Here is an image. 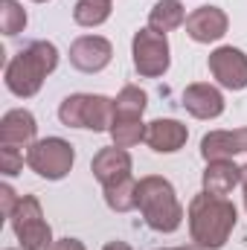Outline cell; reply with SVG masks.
<instances>
[{
  "instance_id": "obj_20",
  "label": "cell",
  "mask_w": 247,
  "mask_h": 250,
  "mask_svg": "<svg viewBox=\"0 0 247 250\" xmlns=\"http://www.w3.org/2000/svg\"><path fill=\"white\" fill-rule=\"evenodd\" d=\"M111 18V0H79L73 6V21L84 29L102 26Z\"/></svg>"
},
{
  "instance_id": "obj_15",
  "label": "cell",
  "mask_w": 247,
  "mask_h": 250,
  "mask_svg": "<svg viewBox=\"0 0 247 250\" xmlns=\"http://www.w3.org/2000/svg\"><path fill=\"white\" fill-rule=\"evenodd\" d=\"M239 154H247V125L230 128V131H209L201 140V157L209 160H233Z\"/></svg>"
},
{
  "instance_id": "obj_30",
  "label": "cell",
  "mask_w": 247,
  "mask_h": 250,
  "mask_svg": "<svg viewBox=\"0 0 247 250\" xmlns=\"http://www.w3.org/2000/svg\"><path fill=\"white\" fill-rule=\"evenodd\" d=\"M6 250H23V248H6Z\"/></svg>"
},
{
  "instance_id": "obj_28",
  "label": "cell",
  "mask_w": 247,
  "mask_h": 250,
  "mask_svg": "<svg viewBox=\"0 0 247 250\" xmlns=\"http://www.w3.org/2000/svg\"><path fill=\"white\" fill-rule=\"evenodd\" d=\"M160 250H204V248H198V245H184V248H160Z\"/></svg>"
},
{
  "instance_id": "obj_7",
  "label": "cell",
  "mask_w": 247,
  "mask_h": 250,
  "mask_svg": "<svg viewBox=\"0 0 247 250\" xmlns=\"http://www.w3.org/2000/svg\"><path fill=\"white\" fill-rule=\"evenodd\" d=\"M169 38L163 32H154L151 26H143L131 38V56H134V70L143 79H160L166 76L172 56H169Z\"/></svg>"
},
{
  "instance_id": "obj_17",
  "label": "cell",
  "mask_w": 247,
  "mask_h": 250,
  "mask_svg": "<svg viewBox=\"0 0 247 250\" xmlns=\"http://www.w3.org/2000/svg\"><path fill=\"white\" fill-rule=\"evenodd\" d=\"M184 23H186V9L181 0H157L151 6V12H148V26L154 32L166 35V32H172V29H178Z\"/></svg>"
},
{
  "instance_id": "obj_19",
  "label": "cell",
  "mask_w": 247,
  "mask_h": 250,
  "mask_svg": "<svg viewBox=\"0 0 247 250\" xmlns=\"http://www.w3.org/2000/svg\"><path fill=\"white\" fill-rule=\"evenodd\" d=\"M102 195H105V204H108L111 212H131V209H137V181H134V175L120 181V184H114V187H105Z\"/></svg>"
},
{
  "instance_id": "obj_13",
  "label": "cell",
  "mask_w": 247,
  "mask_h": 250,
  "mask_svg": "<svg viewBox=\"0 0 247 250\" xmlns=\"http://www.w3.org/2000/svg\"><path fill=\"white\" fill-rule=\"evenodd\" d=\"M184 108H186V114L195 117V120H218L227 105H224V93L215 84L195 82V84H186Z\"/></svg>"
},
{
  "instance_id": "obj_27",
  "label": "cell",
  "mask_w": 247,
  "mask_h": 250,
  "mask_svg": "<svg viewBox=\"0 0 247 250\" xmlns=\"http://www.w3.org/2000/svg\"><path fill=\"white\" fill-rule=\"evenodd\" d=\"M242 192H245V209H247V166H242Z\"/></svg>"
},
{
  "instance_id": "obj_29",
  "label": "cell",
  "mask_w": 247,
  "mask_h": 250,
  "mask_svg": "<svg viewBox=\"0 0 247 250\" xmlns=\"http://www.w3.org/2000/svg\"><path fill=\"white\" fill-rule=\"evenodd\" d=\"M32 3H50V0H32Z\"/></svg>"
},
{
  "instance_id": "obj_14",
  "label": "cell",
  "mask_w": 247,
  "mask_h": 250,
  "mask_svg": "<svg viewBox=\"0 0 247 250\" xmlns=\"http://www.w3.org/2000/svg\"><path fill=\"white\" fill-rule=\"evenodd\" d=\"M189 140V128L181 120H172V117H160V120H151L145 123V146L157 154H175L181 151Z\"/></svg>"
},
{
  "instance_id": "obj_4",
  "label": "cell",
  "mask_w": 247,
  "mask_h": 250,
  "mask_svg": "<svg viewBox=\"0 0 247 250\" xmlns=\"http://www.w3.org/2000/svg\"><path fill=\"white\" fill-rule=\"evenodd\" d=\"M59 120L67 128L111 131V125H114V99L102 96V93H70L59 105Z\"/></svg>"
},
{
  "instance_id": "obj_21",
  "label": "cell",
  "mask_w": 247,
  "mask_h": 250,
  "mask_svg": "<svg viewBox=\"0 0 247 250\" xmlns=\"http://www.w3.org/2000/svg\"><path fill=\"white\" fill-rule=\"evenodd\" d=\"M111 140L120 148H131L137 143H145V123L143 120H114L111 125Z\"/></svg>"
},
{
  "instance_id": "obj_5",
  "label": "cell",
  "mask_w": 247,
  "mask_h": 250,
  "mask_svg": "<svg viewBox=\"0 0 247 250\" xmlns=\"http://www.w3.org/2000/svg\"><path fill=\"white\" fill-rule=\"evenodd\" d=\"M12 233L18 239V245L23 250H50L53 248V230L44 218V209H41V201L35 195H21L12 218Z\"/></svg>"
},
{
  "instance_id": "obj_3",
  "label": "cell",
  "mask_w": 247,
  "mask_h": 250,
  "mask_svg": "<svg viewBox=\"0 0 247 250\" xmlns=\"http://www.w3.org/2000/svg\"><path fill=\"white\" fill-rule=\"evenodd\" d=\"M137 209L154 233H175L184 224V207L169 178L145 175L137 181Z\"/></svg>"
},
{
  "instance_id": "obj_16",
  "label": "cell",
  "mask_w": 247,
  "mask_h": 250,
  "mask_svg": "<svg viewBox=\"0 0 247 250\" xmlns=\"http://www.w3.org/2000/svg\"><path fill=\"white\" fill-rule=\"evenodd\" d=\"M204 192L227 198L236 187H242V166L233 160H209L204 175H201Z\"/></svg>"
},
{
  "instance_id": "obj_2",
  "label": "cell",
  "mask_w": 247,
  "mask_h": 250,
  "mask_svg": "<svg viewBox=\"0 0 247 250\" xmlns=\"http://www.w3.org/2000/svg\"><path fill=\"white\" fill-rule=\"evenodd\" d=\"M59 67V50L56 44L50 41H32L26 44L23 50H18L6 70H3V82H6V90L15 93L18 99H32L50 73H56Z\"/></svg>"
},
{
  "instance_id": "obj_26",
  "label": "cell",
  "mask_w": 247,
  "mask_h": 250,
  "mask_svg": "<svg viewBox=\"0 0 247 250\" xmlns=\"http://www.w3.org/2000/svg\"><path fill=\"white\" fill-rule=\"evenodd\" d=\"M102 250H134V248H131L128 242H123V239H114V242H108Z\"/></svg>"
},
{
  "instance_id": "obj_23",
  "label": "cell",
  "mask_w": 247,
  "mask_h": 250,
  "mask_svg": "<svg viewBox=\"0 0 247 250\" xmlns=\"http://www.w3.org/2000/svg\"><path fill=\"white\" fill-rule=\"evenodd\" d=\"M23 163H26V154H23V151H18V148H3V146H0V172H3L6 178H15V175L23 169Z\"/></svg>"
},
{
  "instance_id": "obj_11",
  "label": "cell",
  "mask_w": 247,
  "mask_h": 250,
  "mask_svg": "<svg viewBox=\"0 0 247 250\" xmlns=\"http://www.w3.org/2000/svg\"><path fill=\"white\" fill-rule=\"evenodd\" d=\"M35 140H38V123H35L32 111L12 108L3 114V120H0V146L3 148L29 151Z\"/></svg>"
},
{
  "instance_id": "obj_9",
  "label": "cell",
  "mask_w": 247,
  "mask_h": 250,
  "mask_svg": "<svg viewBox=\"0 0 247 250\" xmlns=\"http://www.w3.org/2000/svg\"><path fill=\"white\" fill-rule=\"evenodd\" d=\"M186 35L195 44H212L221 41L230 29V18L221 6H198L186 15Z\"/></svg>"
},
{
  "instance_id": "obj_25",
  "label": "cell",
  "mask_w": 247,
  "mask_h": 250,
  "mask_svg": "<svg viewBox=\"0 0 247 250\" xmlns=\"http://www.w3.org/2000/svg\"><path fill=\"white\" fill-rule=\"evenodd\" d=\"M50 250H87L84 248V242H79V239H59V242H53V248Z\"/></svg>"
},
{
  "instance_id": "obj_10",
  "label": "cell",
  "mask_w": 247,
  "mask_h": 250,
  "mask_svg": "<svg viewBox=\"0 0 247 250\" xmlns=\"http://www.w3.org/2000/svg\"><path fill=\"white\" fill-rule=\"evenodd\" d=\"M114 59V44L102 35H79L70 44V64L82 73H102Z\"/></svg>"
},
{
  "instance_id": "obj_22",
  "label": "cell",
  "mask_w": 247,
  "mask_h": 250,
  "mask_svg": "<svg viewBox=\"0 0 247 250\" xmlns=\"http://www.w3.org/2000/svg\"><path fill=\"white\" fill-rule=\"evenodd\" d=\"M26 9L18 3V0H0V29L3 35H18L26 29Z\"/></svg>"
},
{
  "instance_id": "obj_6",
  "label": "cell",
  "mask_w": 247,
  "mask_h": 250,
  "mask_svg": "<svg viewBox=\"0 0 247 250\" xmlns=\"http://www.w3.org/2000/svg\"><path fill=\"white\" fill-rule=\"evenodd\" d=\"M76 163V148L62 140V137H44V140H35L32 148L26 151V166L38 175V178H47V181H62L70 175Z\"/></svg>"
},
{
  "instance_id": "obj_1",
  "label": "cell",
  "mask_w": 247,
  "mask_h": 250,
  "mask_svg": "<svg viewBox=\"0 0 247 250\" xmlns=\"http://www.w3.org/2000/svg\"><path fill=\"white\" fill-rule=\"evenodd\" d=\"M186 221H189V236L198 248L204 250H221L239 221V209L233 201L221 198V195H209V192H198L189 201L186 209Z\"/></svg>"
},
{
  "instance_id": "obj_8",
  "label": "cell",
  "mask_w": 247,
  "mask_h": 250,
  "mask_svg": "<svg viewBox=\"0 0 247 250\" xmlns=\"http://www.w3.org/2000/svg\"><path fill=\"white\" fill-rule=\"evenodd\" d=\"M206 67L212 73V79L227 87V90H245L247 87V53L239 47H215L206 59Z\"/></svg>"
},
{
  "instance_id": "obj_24",
  "label": "cell",
  "mask_w": 247,
  "mask_h": 250,
  "mask_svg": "<svg viewBox=\"0 0 247 250\" xmlns=\"http://www.w3.org/2000/svg\"><path fill=\"white\" fill-rule=\"evenodd\" d=\"M0 201H3V218H12V212H15L21 195L9 187V184H0Z\"/></svg>"
},
{
  "instance_id": "obj_18",
  "label": "cell",
  "mask_w": 247,
  "mask_h": 250,
  "mask_svg": "<svg viewBox=\"0 0 247 250\" xmlns=\"http://www.w3.org/2000/svg\"><path fill=\"white\" fill-rule=\"evenodd\" d=\"M148 108V93L137 84H125L114 99V120H143Z\"/></svg>"
},
{
  "instance_id": "obj_12",
  "label": "cell",
  "mask_w": 247,
  "mask_h": 250,
  "mask_svg": "<svg viewBox=\"0 0 247 250\" xmlns=\"http://www.w3.org/2000/svg\"><path fill=\"white\" fill-rule=\"evenodd\" d=\"M131 169H134V160L128 154V148H120V146H108V148H99L93 154V163H90V172L93 178L105 187H114L125 178H131Z\"/></svg>"
}]
</instances>
